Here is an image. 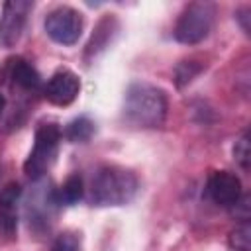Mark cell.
Listing matches in <instances>:
<instances>
[{
  "label": "cell",
  "instance_id": "6da1fadb",
  "mask_svg": "<svg viewBox=\"0 0 251 251\" xmlns=\"http://www.w3.org/2000/svg\"><path fill=\"white\" fill-rule=\"evenodd\" d=\"M124 118L133 127H159L167 118V96L147 82L129 84L124 98Z\"/></svg>",
  "mask_w": 251,
  "mask_h": 251
},
{
  "label": "cell",
  "instance_id": "7a4b0ae2",
  "mask_svg": "<svg viewBox=\"0 0 251 251\" xmlns=\"http://www.w3.org/2000/svg\"><path fill=\"white\" fill-rule=\"evenodd\" d=\"M139 190L137 176L122 167L110 165L96 171L90 182V202L94 206H126Z\"/></svg>",
  "mask_w": 251,
  "mask_h": 251
},
{
  "label": "cell",
  "instance_id": "3957f363",
  "mask_svg": "<svg viewBox=\"0 0 251 251\" xmlns=\"http://www.w3.org/2000/svg\"><path fill=\"white\" fill-rule=\"evenodd\" d=\"M59 141H61V129L55 124H41L35 129V139L33 147L24 163V171L29 178L37 180L41 178L49 167L53 165L57 151H59Z\"/></svg>",
  "mask_w": 251,
  "mask_h": 251
},
{
  "label": "cell",
  "instance_id": "277c9868",
  "mask_svg": "<svg viewBox=\"0 0 251 251\" xmlns=\"http://www.w3.org/2000/svg\"><path fill=\"white\" fill-rule=\"evenodd\" d=\"M216 8L210 2H192L188 4L175 25V39L184 45H196L208 37L214 24Z\"/></svg>",
  "mask_w": 251,
  "mask_h": 251
},
{
  "label": "cell",
  "instance_id": "5b68a950",
  "mask_svg": "<svg viewBox=\"0 0 251 251\" xmlns=\"http://www.w3.org/2000/svg\"><path fill=\"white\" fill-rule=\"evenodd\" d=\"M45 33L61 45H75L82 35V14L71 6H59L45 16Z\"/></svg>",
  "mask_w": 251,
  "mask_h": 251
},
{
  "label": "cell",
  "instance_id": "8992f818",
  "mask_svg": "<svg viewBox=\"0 0 251 251\" xmlns=\"http://www.w3.org/2000/svg\"><path fill=\"white\" fill-rule=\"evenodd\" d=\"M31 8H33V2L29 0H8L2 6V16H0V45L2 47L10 49L20 41Z\"/></svg>",
  "mask_w": 251,
  "mask_h": 251
},
{
  "label": "cell",
  "instance_id": "52a82bcc",
  "mask_svg": "<svg viewBox=\"0 0 251 251\" xmlns=\"http://www.w3.org/2000/svg\"><path fill=\"white\" fill-rule=\"evenodd\" d=\"M78 92H80V80L69 69H61V71L53 73L51 78L47 80V84L43 86V96L47 98V102H51L55 106L73 104L76 100Z\"/></svg>",
  "mask_w": 251,
  "mask_h": 251
},
{
  "label": "cell",
  "instance_id": "ba28073f",
  "mask_svg": "<svg viewBox=\"0 0 251 251\" xmlns=\"http://www.w3.org/2000/svg\"><path fill=\"white\" fill-rule=\"evenodd\" d=\"M206 194L214 204L231 208L241 198V182L229 171H216L206 182Z\"/></svg>",
  "mask_w": 251,
  "mask_h": 251
},
{
  "label": "cell",
  "instance_id": "9c48e42d",
  "mask_svg": "<svg viewBox=\"0 0 251 251\" xmlns=\"http://www.w3.org/2000/svg\"><path fill=\"white\" fill-rule=\"evenodd\" d=\"M20 198H22V188L16 182H10L0 190V235L4 239L16 237Z\"/></svg>",
  "mask_w": 251,
  "mask_h": 251
},
{
  "label": "cell",
  "instance_id": "30bf717a",
  "mask_svg": "<svg viewBox=\"0 0 251 251\" xmlns=\"http://www.w3.org/2000/svg\"><path fill=\"white\" fill-rule=\"evenodd\" d=\"M12 80L20 88H24V90H35L41 84L39 73L27 61H24V59H18L14 63V67H12Z\"/></svg>",
  "mask_w": 251,
  "mask_h": 251
},
{
  "label": "cell",
  "instance_id": "8fae6325",
  "mask_svg": "<svg viewBox=\"0 0 251 251\" xmlns=\"http://www.w3.org/2000/svg\"><path fill=\"white\" fill-rule=\"evenodd\" d=\"M92 133H94V124L84 116L73 120L65 129V137L71 143H84V141H88L92 137Z\"/></svg>",
  "mask_w": 251,
  "mask_h": 251
},
{
  "label": "cell",
  "instance_id": "7c38bea8",
  "mask_svg": "<svg viewBox=\"0 0 251 251\" xmlns=\"http://www.w3.org/2000/svg\"><path fill=\"white\" fill-rule=\"evenodd\" d=\"M82 192H84L82 178L78 175H71L61 184V188L57 192V202H61V204H75V202H78L82 198Z\"/></svg>",
  "mask_w": 251,
  "mask_h": 251
},
{
  "label": "cell",
  "instance_id": "4fadbf2b",
  "mask_svg": "<svg viewBox=\"0 0 251 251\" xmlns=\"http://www.w3.org/2000/svg\"><path fill=\"white\" fill-rule=\"evenodd\" d=\"M112 25H116V20H114V18H104V20H100V24L96 25V31L92 33V37H90V41H88V49H86L88 55H90V53H98L100 49L106 47V43H108V39H110Z\"/></svg>",
  "mask_w": 251,
  "mask_h": 251
},
{
  "label": "cell",
  "instance_id": "5bb4252c",
  "mask_svg": "<svg viewBox=\"0 0 251 251\" xmlns=\"http://www.w3.org/2000/svg\"><path fill=\"white\" fill-rule=\"evenodd\" d=\"M229 245L235 251H249L251 249V226H249V222H241L239 226H235V229H231Z\"/></svg>",
  "mask_w": 251,
  "mask_h": 251
},
{
  "label": "cell",
  "instance_id": "9a60e30c",
  "mask_svg": "<svg viewBox=\"0 0 251 251\" xmlns=\"http://www.w3.org/2000/svg\"><path fill=\"white\" fill-rule=\"evenodd\" d=\"M202 69H204V67H202L200 63H196V61H182V63H178L176 73H175V76H176V86L182 88V86H186L188 82H192V78H194Z\"/></svg>",
  "mask_w": 251,
  "mask_h": 251
},
{
  "label": "cell",
  "instance_id": "2e32d148",
  "mask_svg": "<svg viewBox=\"0 0 251 251\" xmlns=\"http://www.w3.org/2000/svg\"><path fill=\"white\" fill-rule=\"evenodd\" d=\"M51 251H80V237L75 231H63L55 237Z\"/></svg>",
  "mask_w": 251,
  "mask_h": 251
},
{
  "label": "cell",
  "instance_id": "e0dca14e",
  "mask_svg": "<svg viewBox=\"0 0 251 251\" xmlns=\"http://www.w3.org/2000/svg\"><path fill=\"white\" fill-rule=\"evenodd\" d=\"M251 155V151H249V135H247V131L235 141V145H233V159L237 161V165L243 169V171H247L249 169V157Z\"/></svg>",
  "mask_w": 251,
  "mask_h": 251
},
{
  "label": "cell",
  "instance_id": "ac0fdd59",
  "mask_svg": "<svg viewBox=\"0 0 251 251\" xmlns=\"http://www.w3.org/2000/svg\"><path fill=\"white\" fill-rule=\"evenodd\" d=\"M247 14H249V8H243V10H239L237 16H235V18L241 22V27H243L245 33H249V16H247Z\"/></svg>",
  "mask_w": 251,
  "mask_h": 251
},
{
  "label": "cell",
  "instance_id": "d6986e66",
  "mask_svg": "<svg viewBox=\"0 0 251 251\" xmlns=\"http://www.w3.org/2000/svg\"><path fill=\"white\" fill-rule=\"evenodd\" d=\"M4 108H6V98L0 94V116H2V112H4Z\"/></svg>",
  "mask_w": 251,
  "mask_h": 251
}]
</instances>
